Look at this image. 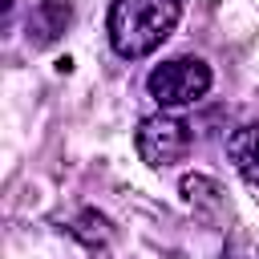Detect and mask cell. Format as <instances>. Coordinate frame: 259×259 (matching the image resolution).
<instances>
[{"instance_id": "52a82bcc", "label": "cell", "mask_w": 259, "mask_h": 259, "mask_svg": "<svg viewBox=\"0 0 259 259\" xmlns=\"http://www.w3.org/2000/svg\"><path fill=\"white\" fill-rule=\"evenodd\" d=\"M69 231H73L81 243H89V247H97V243H105V239H109V223H105L97 210H81V219H77Z\"/></svg>"}, {"instance_id": "277c9868", "label": "cell", "mask_w": 259, "mask_h": 259, "mask_svg": "<svg viewBox=\"0 0 259 259\" xmlns=\"http://www.w3.org/2000/svg\"><path fill=\"white\" fill-rule=\"evenodd\" d=\"M227 154H231L235 170H239L251 186H259V121L239 125V130L227 138Z\"/></svg>"}, {"instance_id": "8992f818", "label": "cell", "mask_w": 259, "mask_h": 259, "mask_svg": "<svg viewBox=\"0 0 259 259\" xmlns=\"http://www.w3.org/2000/svg\"><path fill=\"white\" fill-rule=\"evenodd\" d=\"M182 194H186V202H190L202 219H214V214L227 206L219 182H210L206 174H186V178H182Z\"/></svg>"}, {"instance_id": "3957f363", "label": "cell", "mask_w": 259, "mask_h": 259, "mask_svg": "<svg viewBox=\"0 0 259 259\" xmlns=\"http://www.w3.org/2000/svg\"><path fill=\"white\" fill-rule=\"evenodd\" d=\"M134 146H138L146 166L166 170V166H174V162H182L190 154V125L182 117H174V113H154V117H146L138 125Z\"/></svg>"}, {"instance_id": "ba28073f", "label": "cell", "mask_w": 259, "mask_h": 259, "mask_svg": "<svg viewBox=\"0 0 259 259\" xmlns=\"http://www.w3.org/2000/svg\"><path fill=\"white\" fill-rule=\"evenodd\" d=\"M223 259H259V247H251L247 239H231L223 247Z\"/></svg>"}, {"instance_id": "5b68a950", "label": "cell", "mask_w": 259, "mask_h": 259, "mask_svg": "<svg viewBox=\"0 0 259 259\" xmlns=\"http://www.w3.org/2000/svg\"><path fill=\"white\" fill-rule=\"evenodd\" d=\"M69 24V0H36L28 16V40L32 45H53Z\"/></svg>"}, {"instance_id": "6da1fadb", "label": "cell", "mask_w": 259, "mask_h": 259, "mask_svg": "<svg viewBox=\"0 0 259 259\" xmlns=\"http://www.w3.org/2000/svg\"><path fill=\"white\" fill-rule=\"evenodd\" d=\"M182 0H113L109 4V45L125 61H142L178 28Z\"/></svg>"}, {"instance_id": "7a4b0ae2", "label": "cell", "mask_w": 259, "mask_h": 259, "mask_svg": "<svg viewBox=\"0 0 259 259\" xmlns=\"http://www.w3.org/2000/svg\"><path fill=\"white\" fill-rule=\"evenodd\" d=\"M210 81L214 77L202 57H174V61H162L146 77V89L162 109H182V105H194L198 97H206Z\"/></svg>"}]
</instances>
